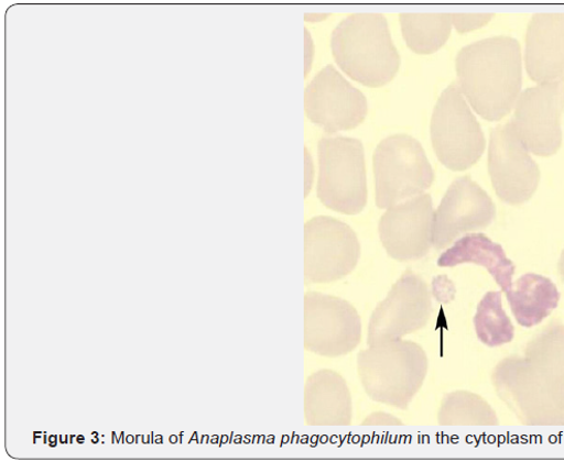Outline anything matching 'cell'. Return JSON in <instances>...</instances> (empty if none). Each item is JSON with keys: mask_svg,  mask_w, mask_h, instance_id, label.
Returning <instances> with one entry per match:
<instances>
[{"mask_svg": "<svg viewBox=\"0 0 564 462\" xmlns=\"http://www.w3.org/2000/svg\"><path fill=\"white\" fill-rule=\"evenodd\" d=\"M558 272H560V275H561V279L564 283V250L562 252V255H561V258H560V262H558Z\"/></svg>", "mask_w": 564, "mask_h": 462, "instance_id": "25", "label": "cell"}, {"mask_svg": "<svg viewBox=\"0 0 564 462\" xmlns=\"http://www.w3.org/2000/svg\"><path fill=\"white\" fill-rule=\"evenodd\" d=\"M304 413L311 426L350 425L352 398L347 382L332 370L313 374L305 385Z\"/></svg>", "mask_w": 564, "mask_h": 462, "instance_id": "17", "label": "cell"}, {"mask_svg": "<svg viewBox=\"0 0 564 462\" xmlns=\"http://www.w3.org/2000/svg\"><path fill=\"white\" fill-rule=\"evenodd\" d=\"M304 346L328 358L351 353L361 339V320L356 308L340 298L307 293L304 299Z\"/></svg>", "mask_w": 564, "mask_h": 462, "instance_id": "9", "label": "cell"}, {"mask_svg": "<svg viewBox=\"0 0 564 462\" xmlns=\"http://www.w3.org/2000/svg\"><path fill=\"white\" fill-rule=\"evenodd\" d=\"M402 35L414 52L429 54L441 48L449 38L452 14H410L400 15Z\"/></svg>", "mask_w": 564, "mask_h": 462, "instance_id": "20", "label": "cell"}, {"mask_svg": "<svg viewBox=\"0 0 564 462\" xmlns=\"http://www.w3.org/2000/svg\"><path fill=\"white\" fill-rule=\"evenodd\" d=\"M433 219L430 195L388 208L380 222V237L388 254L399 262L423 258L433 244Z\"/></svg>", "mask_w": 564, "mask_h": 462, "instance_id": "15", "label": "cell"}, {"mask_svg": "<svg viewBox=\"0 0 564 462\" xmlns=\"http://www.w3.org/2000/svg\"><path fill=\"white\" fill-rule=\"evenodd\" d=\"M492 384L524 425L561 426L564 413V324L552 322L524 350L498 363Z\"/></svg>", "mask_w": 564, "mask_h": 462, "instance_id": "1", "label": "cell"}, {"mask_svg": "<svg viewBox=\"0 0 564 462\" xmlns=\"http://www.w3.org/2000/svg\"><path fill=\"white\" fill-rule=\"evenodd\" d=\"M494 14H452L453 23L460 33L486 24Z\"/></svg>", "mask_w": 564, "mask_h": 462, "instance_id": "23", "label": "cell"}, {"mask_svg": "<svg viewBox=\"0 0 564 462\" xmlns=\"http://www.w3.org/2000/svg\"><path fill=\"white\" fill-rule=\"evenodd\" d=\"M79 443H84V438H78Z\"/></svg>", "mask_w": 564, "mask_h": 462, "instance_id": "27", "label": "cell"}, {"mask_svg": "<svg viewBox=\"0 0 564 462\" xmlns=\"http://www.w3.org/2000/svg\"><path fill=\"white\" fill-rule=\"evenodd\" d=\"M437 422L455 425H498L496 413L479 395L469 392H454L445 396Z\"/></svg>", "mask_w": 564, "mask_h": 462, "instance_id": "21", "label": "cell"}, {"mask_svg": "<svg viewBox=\"0 0 564 462\" xmlns=\"http://www.w3.org/2000/svg\"><path fill=\"white\" fill-rule=\"evenodd\" d=\"M562 425H564V413H563V417H562ZM562 425H561V426H562Z\"/></svg>", "mask_w": 564, "mask_h": 462, "instance_id": "28", "label": "cell"}, {"mask_svg": "<svg viewBox=\"0 0 564 462\" xmlns=\"http://www.w3.org/2000/svg\"><path fill=\"white\" fill-rule=\"evenodd\" d=\"M495 218L496 207L480 185L469 176L457 178L434 212V249L444 250L459 235L486 229Z\"/></svg>", "mask_w": 564, "mask_h": 462, "instance_id": "14", "label": "cell"}, {"mask_svg": "<svg viewBox=\"0 0 564 462\" xmlns=\"http://www.w3.org/2000/svg\"><path fill=\"white\" fill-rule=\"evenodd\" d=\"M512 314L524 328L542 323L557 307L560 293L549 277L528 273L506 293Z\"/></svg>", "mask_w": 564, "mask_h": 462, "instance_id": "19", "label": "cell"}, {"mask_svg": "<svg viewBox=\"0 0 564 462\" xmlns=\"http://www.w3.org/2000/svg\"><path fill=\"white\" fill-rule=\"evenodd\" d=\"M431 138L437 160L452 170L473 167L484 154V132L457 84L449 85L436 102Z\"/></svg>", "mask_w": 564, "mask_h": 462, "instance_id": "7", "label": "cell"}, {"mask_svg": "<svg viewBox=\"0 0 564 462\" xmlns=\"http://www.w3.org/2000/svg\"><path fill=\"white\" fill-rule=\"evenodd\" d=\"M475 327L480 341L489 348L509 344L514 338V327L501 304V294H486L478 306Z\"/></svg>", "mask_w": 564, "mask_h": 462, "instance_id": "22", "label": "cell"}, {"mask_svg": "<svg viewBox=\"0 0 564 462\" xmlns=\"http://www.w3.org/2000/svg\"><path fill=\"white\" fill-rule=\"evenodd\" d=\"M376 204L390 208L400 201L423 195L434 172L421 143L410 135H392L373 153Z\"/></svg>", "mask_w": 564, "mask_h": 462, "instance_id": "5", "label": "cell"}, {"mask_svg": "<svg viewBox=\"0 0 564 462\" xmlns=\"http://www.w3.org/2000/svg\"><path fill=\"white\" fill-rule=\"evenodd\" d=\"M464 263H474L487 268L503 293L513 286L516 265L508 258L503 246L484 233L466 234L437 260L441 267H454Z\"/></svg>", "mask_w": 564, "mask_h": 462, "instance_id": "18", "label": "cell"}, {"mask_svg": "<svg viewBox=\"0 0 564 462\" xmlns=\"http://www.w3.org/2000/svg\"><path fill=\"white\" fill-rule=\"evenodd\" d=\"M456 70L462 95L476 112L489 121L503 119L522 86L520 44L509 36L469 44L457 54Z\"/></svg>", "mask_w": 564, "mask_h": 462, "instance_id": "2", "label": "cell"}, {"mask_svg": "<svg viewBox=\"0 0 564 462\" xmlns=\"http://www.w3.org/2000/svg\"><path fill=\"white\" fill-rule=\"evenodd\" d=\"M562 81H563V91H564V78L562 79Z\"/></svg>", "mask_w": 564, "mask_h": 462, "instance_id": "29", "label": "cell"}, {"mask_svg": "<svg viewBox=\"0 0 564 462\" xmlns=\"http://www.w3.org/2000/svg\"><path fill=\"white\" fill-rule=\"evenodd\" d=\"M563 109L562 80L540 84L521 92L511 121L528 151L541 157L557 152L562 144Z\"/></svg>", "mask_w": 564, "mask_h": 462, "instance_id": "12", "label": "cell"}, {"mask_svg": "<svg viewBox=\"0 0 564 462\" xmlns=\"http://www.w3.org/2000/svg\"><path fill=\"white\" fill-rule=\"evenodd\" d=\"M364 425H402V422L389 414L378 413L368 417Z\"/></svg>", "mask_w": 564, "mask_h": 462, "instance_id": "24", "label": "cell"}, {"mask_svg": "<svg viewBox=\"0 0 564 462\" xmlns=\"http://www.w3.org/2000/svg\"><path fill=\"white\" fill-rule=\"evenodd\" d=\"M429 369L425 351L413 342H387L358 355V374L375 403L409 409L422 388Z\"/></svg>", "mask_w": 564, "mask_h": 462, "instance_id": "4", "label": "cell"}, {"mask_svg": "<svg viewBox=\"0 0 564 462\" xmlns=\"http://www.w3.org/2000/svg\"><path fill=\"white\" fill-rule=\"evenodd\" d=\"M488 168L497 196L507 204L522 205L539 188V165L530 157L512 121L492 130Z\"/></svg>", "mask_w": 564, "mask_h": 462, "instance_id": "11", "label": "cell"}, {"mask_svg": "<svg viewBox=\"0 0 564 462\" xmlns=\"http://www.w3.org/2000/svg\"><path fill=\"white\" fill-rule=\"evenodd\" d=\"M318 197L328 208L348 215L367 204L365 150L359 140L323 138L318 144Z\"/></svg>", "mask_w": 564, "mask_h": 462, "instance_id": "6", "label": "cell"}, {"mask_svg": "<svg viewBox=\"0 0 564 462\" xmlns=\"http://www.w3.org/2000/svg\"><path fill=\"white\" fill-rule=\"evenodd\" d=\"M524 58L532 80L545 84L564 78V13L532 15Z\"/></svg>", "mask_w": 564, "mask_h": 462, "instance_id": "16", "label": "cell"}, {"mask_svg": "<svg viewBox=\"0 0 564 462\" xmlns=\"http://www.w3.org/2000/svg\"><path fill=\"white\" fill-rule=\"evenodd\" d=\"M332 50L341 70L367 86H383L400 67L388 20L380 13H356L344 19L333 31Z\"/></svg>", "mask_w": 564, "mask_h": 462, "instance_id": "3", "label": "cell"}, {"mask_svg": "<svg viewBox=\"0 0 564 462\" xmlns=\"http://www.w3.org/2000/svg\"><path fill=\"white\" fill-rule=\"evenodd\" d=\"M432 314L427 285L406 271L373 311L368 329L369 346L399 341L403 336L423 329Z\"/></svg>", "mask_w": 564, "mask_h": 462, "instance_id": "10", "label": "cell"}, {"mask_svg": "<svg viewBox=\"0 0 564 462\" xmlns=\"http://www.w3.org/2000/svg\"><path fill=\"white\" fill-rule=\"evenodd\" d=\"M304 101L308 119L328 133L356 129L368 112L362 91L330 65L310 81Z\"/></svg>", "mask_w": 564, "mask_h": 462, "instance_id": "13", "label": "cell"}, {"mask_svg": "<svg viewBox=\"0 0 564 462\" xmlns=\"http://www.w3.org/2000/svg\"><path fill=\"white\" fill-rule=\"evenodd\" d=\"M360 243L346 223L318 216L304 227V275L307 284L343 279L357 266Z\"/></svg>", "mask_w": 564, "mask_h": 462, "instance_id": "8", "label": "cell"}, {"mask_svg": "<svg viewBox=\"0 0 564 462\" xmlns=\"http://www.w3.org/2000/svg\"><path fill=\"white\" fill-rule=\"evenodd\" d=\"M171 442L176 443V438L175 437L171 438Z\"/></svg>", "mask_w": 564, "mask_h": 462, "instance_id": "26", "label": "cell"}]
</instances>
